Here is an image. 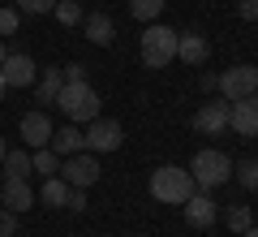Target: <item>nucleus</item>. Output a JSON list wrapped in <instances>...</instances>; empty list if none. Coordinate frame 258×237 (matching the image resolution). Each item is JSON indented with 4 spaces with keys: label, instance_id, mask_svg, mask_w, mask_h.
<instances>
[{
    "label": "nucleus",
    "instance_id": "obj_32",
    "mask_svg": "<svg viewBox=\"0 0 258 237\" xmlns=\"http://www.w3.org/2000/svg\"><path fill=\"white\" fill-rule=\"evenodd\" d=\"M5 95H9V82H5V73H0V104H5Z\"/></svg>",
    "mask_w": 258,
    "mask_h": 237
},
{
    "label": "nucleus",
    "instance_id": "obj_3",
    "mask_svg": "<svg viewBox=\"0 0 258 237\" xmlns=\"http://www.w3.org/2000/svg\"><path fill=\"white\" fill-rule=\"evenodd\" d=\"M189 177H194V185L198 190H220V185H228L232 181V160L224 151H215V147H207V151H198L194 155V164H189Z\"/></svg>",
    "mask_w": 258,
    "mask_h": 237
},
{
    "label": "nucleus",
    "instance_id": "obj_17",
    "mask_svg": "<svg viewBox=\"0 0 258 237\" xmlns=\"http://www.w3.org/2000/svg\"><path fill=\"white\" fill-rule=\"evenodd\" d=\"M69 190H74V185H69V181H64L60 173H56V177H43V190H39L35 199H43V207H64Z\"/></svg>",
    "mask_w": 258,
    "mask_h": 237
},
{
    "label": "nucleus",
    "instance_id": "obj_23",
    "mask_svg": "<svg viewBox=\"0 0 258 237\" xmlns=\"http://www.w3.org/2000/svg\"><path fill=\"white\" fill-rule=\"evenodd\" d=\"M52 13H56V22H60V26H78V22L86 18L78 0H56V9H52Z\"/></svg>",
    "mask_w": 258,
    "mask_h": 237
},
{
    "label": "nucleus",
    "instance_id": "obj_21",
    "mask_svg": "<svg viewBox=\"0 0 258 237\" xmlns=\"http://www.w3.org/2000/svg\"><path fill=\"white\" fill-rule=\"evenodd\" d=\"M30 168L43 173V177H56V173H60V155H56L52 147H39V151L30 155Z\"/></svg>",
    "mask_w": 258,
    "mask_h": 237
},
{
    "label": "nucleus",
    "instance_id": "obj_20",
    "mask_svg": "<svg viewBox=\"0 0 258 237\" xmlns=\"http://www.w3.org/2000/svg\"><path fill=\"white\" fill-rule=\"evenodd\" d=\"M224 224H228L232 233H245V228L254 224V207H249V203H232V207L224 211Z\"/></svg>",
    "mask_w": 258,
    "mask_h": 237
},
{
    "label": "nucleus",
    "instance_id": "obj_24",
    "mask_svg": "<svg viewBox=\"0 0 258 237\" xmlns=\"http://www.w3.org/2000/svg\"><path fill=\"white\" fill-rule=\"evenodd\" d=\"M164 5L168 0H129V13H134L138 22H155L159 13H164Z\"/></svg>",
    "mask_w": 258,
    "mask_h": 237
},
{
    "label": "nucleus",
    "instance_id": "obj_33",
    "mask_svg": "<svg viewBox=\"0 0 258 237\" xmlns=\"http://www.w3.org/2000/svg\"><path fill=\"white\" fill-rule=\"evenodd\" d=\"M241 237H258V224H249V228H245V233H241Z\"/></svg>",
    "mask_w": 258,
    "mask_h": 237
},
{
    "label": "nucleus",
    "instance_id": "obj_9",
    "mask_svg": "<svg viewBox=\"0 0 258 237\" xmlns=\"http://www.w3.org/2000/svg\"><path fill=\"white\" fill-rule=\"evenodd\" d=\"M194 129L203 138H220L224 129H228V100H211L203 104V108L194 112Z\"/></svg>",
    "mask_w": 258,
    "mask_h": 237
},
{
    "label": "nucleus",
    "instance_id": "obj_8",
    "mask_svg": "<svg viewBox=\"0 0 258 237\" xmlns=\"http://www.w3.org/2000/svg\"><path fill=\"white\" fill-rule=\"evenodd\" d=\"M228 129H237L241 138H258V95L228 104Z\"/></svg>",
    "mask_w": 258,
    "mask_h": 237
},
{
    "label": "nucleus",
    "instance_id": "obj_12",
    "mask_svg": "<svg viewBox=\"0 0 258 237\" xmlns=\"http://www.w3.org/2000/svg\"><path fill=\"white\" fill-rule=\"evenodd\" d=\"M181 211H185V220H189L194 228H211L215 224V199L207 190H194L189 199L181 203Z\"/></svg>",
    "mask_w": 258,
    "mask_h": 237
},
{
    "label": "nucleus",
    "instance_id": "obj_15",
    "mask_svg": "<svg viewBox=\"0 0 258 237\" xmlns=\"http://www.w3.org/2000/svg\"><path fill=\"white\" fill-rule=\"evenodd\" d=\"M47 147H52V151L64 160V155H78V151H86V134L74 125V121H69L64 129H56V134H52V143H47Z\"/></svg>",
    "mask_w": 258,
    "mask_h": 237
},
{
    "label": "nucleus",
    "instance_id": "obj_5",
    "mask_svg": "<svg viewBox=\"0 0 258 237\" xmlns=\"http://www.w3.org/2000/svg\"><path fill=\"white\" fill-rule=\"evenodd\" d=\"M220 100H245V95H258V65H232V69L220 73Z\"/></svg>",
    "mask_w": 258,
    "mask_h": 237
},
{
    "label": "nucleus",
    "instance_id": "obj_30",
    "mask_svg": "<svg viewBox=\"0 0 258 237\" xmlns=\"http://www.w3.org/2000/svg\"><path fill=\"white\" fill-rule=\"evenodd\" d=\"M64 207L82 216V211H86V190H69V199H64Z\"/></svg>",
    "mask_w": 258,
    "mask_h": 237
},
{
    "label": "nucleus",
    "instance_id": "obj_11",
    "mask_svg": "<svg viewBox=\"0 0 258 237\" xmlns=\"http://www.w3.org/2000/svg\"><path fill=\"white\" fill-rule=\"evenodd\" d=\"M0 73H5V82H9V86H35L39 65L30 61L26 52H9V56H5V65H0Z\"/></svg>",
    "mask_w": 258,
    "mask_h": 237
},
{
    "label": "nucleus",
    "instance_id": "obj_35",
    "mask_svg": "<svg viewBox=\"0 0 258 237\" xmlns=\"http://www.w3.org/2000/svg\"><path fill=\"white\" fill-rule=\"evenodd\" d=\"M5 151H9V147H5V138H0V164H5Z\"/></svg>",
    "mask_w": 258,
    "mask_h": 237
},
{
    "label": "nucleus",
    "instance_id": "obj_27",
    "mask_svg": "<svg viewBox=\"0 0 258 237\" xmlns=\"http://www.w3.org/2000/svg\"><path fill=\"white\" fill-rule=\"evenodd\" d=\"M18 9L39 18V13H52V9H56V0H18Z\"/></svg>",
    "mask_w": 258,
    "mask_h": 237
},
{
    "label": "nucleus",
    "instance_id": "obj_18",
    "mask_svg": "<svg viewBox=\"0 0 258 237\" xmlns=\"http://www.w3.org/2000/svg\"><path fill=\"white\" fill-rule=\"evenodd\" d=\"M60 86H64V69H43V82L35 86V100L43 104H56V95H60Z\"/></svg>",
    "mask_w": 258,
    "mask_h": 237
},
{
    "label": "nucleus",
    "instance_id": "obj_16",
    "mask_svg": "<svg viewBox=\"0 0 258 237\" xmlns=\"http://www.w3.org/2000/svg\"><path fill=\"white\" fill-rule=\"evenodd\" d=\"M82 35L91 39L95 48H108L112 39H116V26H112L108 13H91V18H82Z\"/></svg>",
    "mask_w": 258,
    "mask_h": 237
},
{
    "label": "nucleus",
    "instance_id": "obj_31",
    "mask_svg": "<svg viewBox=\"0 0 258 237\" xmlns=\"http://www.w3.org/2000/svg\"><path fill=\"white\" fill-rule=\"evenodd\" d=\"M198 86H203V91H215V86H220V78H215V73H203V78H198Z\"/></svg>",
    "mask_w": 258,
    "mask_h": 237
},
{
    "label": "nucleus",
    "instance_id": "obj_22",
    "mask_svg": "<svg viewBox=\"0 0 258 237\" xmlns=\"http://www.w3.org/2000/svg\"><path fill=\"white\" fill-rule=\"evenodd\" d=\"M232 181H241L249 194H258V160H241V164H232Z\"/></svg>",
    "mask_w": 258,
    "mask_h": 237
},
{
    "label": "nucleus",
    "instance_id": "obj_2",
    "mask_svg": "<svg viewBox=\"0 0 258 237\" xmlns=\"http://www.w3.org/2000/svg\"><path fill=\"white\" fill-rule=\"evenodd\" d=\"M56 108L74 121V125H91L99 117V91L91 82H64L60 95H56Z\"/></svg>",
    "mask_w": 258,
    "mask_h": 237
},
{
    "label": "nucleus",
    "instance_id": "obj_19",
    "mask_svg": "<svg viewBox=\"0 0 258 237\" xmlns=\"http://www.w3.org/2000/svg\"><path fill=\"white\" fill-rule=\"evenodd\" d=\"M5 177H22V181H30V173H35V168H30V151H5Z\"/></svg>",
    "mask_w": 258,
    "mask_h": 237
},
{
    "label": "nucleus",
    "instance_id": "obj_29",
    "mask_svg": "<svg viewBox=\"0 0 258 237\" xmlns=\"http://www.w3.org/2000/svg\"><path fill=\"white\" fill-rule=\"evenodd\" d=\"M237 13L241 22H258V0H237Z\"/></svg>",
    "mask_w": 258,
    "mask_h": 237
},
{
    "label": "nucleus",
    "instance_id": "obj_14",
    "mask_svg": "<svg viewBox=\"0 0 258 237\" xmlns=\"http://www.w3.org/2000/svg\"><path fill=\"white\" fill-rule=\"evenodd\" d=\"M176 56H181L185 65H207L211 43H207V35H198V30H185V35H176Z\"/></svg>",
    "mask_w": 258,
    "mask_h": 237
},
{
    "label": "nucleus",
    "instance_id": "obj_1",
    "mask_svg": "<svg viewBox=\"0 0 258 237\" xmlns=\"http://www.w3.org/2000/svg\"><path fill=\"white\" fill-rule=\"evenodd\" d=\"M194 190H198V185H194L189 168H181V164H164V168H155V173H151V199H155V203L181 207Z\"/></svg>",
    "mask_w": 258,
    "mask_h": 237
},
{
    "label": "nucleus",
    "instance_id": "obj_28",
    "mask_svg": "<svg viewBox=\"0 0 258 237\" xmlns=\"http://www.w3.org/2000/svg\"><path fill=\"white\" fill-rule=\"evenodd\" d=\"M60 69H64V82H86V73H91V65L74 61V65H60Z\"/></svg>",
    "mask_w": 258,
    "mask_h": 237
},
{
    "label": "nucleus",
    "instance_id": "obj_26",
    "mask_svg": "<svg viewBox=\"0 0 258 237\" xmlns=\"http://www.w3.org/2000/svg\"><path fill=\"white\" fill-rule=\"evenodd\" d=\"M0 237H18V211L0 207Z\"/></svg>",
    "mask_w": 258,
    "mask_h": 237
},
{
    "label": "nucleus",
    "instance_id": "obj_10",
    "mask_svg": "<svg viewBox=\"0 0 258 237\" xmlns=\"http://www.w3.org/2000/svg\"><path fill=\"white\" fill-rule=\"evenodd\" d=\"M18 134H22V143H26V147H35V151H39V147H47V143H52L56 125L47 121V112H43V108H35V112H26V117H22Z\"/></svg>",
    "mask_w": 258,
    "mask_h": 237
},
{
    "label": "nucleus",
    "instance_id": "obj_7",
    "mask_svg": "<svg viewBox=\"0 0 258 237\" xmlns=\"http://www.w3.org/2000/svg\"><path fill=\"white\" fill-rule=\"evenodd\" d=\"M82 134H86V151H120V143H125L120 121H108V117H95Z\"/></svg>",
    "mask_w": 258,
    "mask_h": 237
},
{
    "label": "nucleus",
    "instance_id": "obj_25",
    "mask_svg": "<svg viewBox=\"0 0 258 237\" xmlns=\"http://www.w3.org/2000/svg\"><path fill=\"white\" fill-rule=\"evenodd\" d=\"M22 22V9H13V5H0V35H13Z\"/></svg>",
    "mask_w": 258,
    "mask_h": 237
},
{
    "label": "nucleus",
    "instance_id": "obj_13",
    "mask_svg": "<svg viewBox=\"0 0 258 237\" xmlns=\"http://www.w3.org/2000/svg\"><path fill=\"white\" fill-rule=\"evenodd\" d=\"M0 207H9V211H26L35 207V190H30V181H22V177H5V185H0Z\"/></svg>",
    "mask_w": 258,
    "mask_h": 237
},
{
    "label": "nucleus",
    "instance_id": "obj_6",
    "mask_svg": "<svg viewBox=\"0 0 258 237\" xmlns=\"http://www.w3.org/2000/svg\"><path fill=\"white\" fill-rule=\"evenodd\" d=\"M60 177L74 185V190H91L103 173H99V160H95L91 151H78V155H64L60 160Z\"/></svg>",
    "mask_w": 258,
    "mask_h": 237
},
{
    "label": "nucleus",
    "instance_id": "obj_4",
    "mask_svg": "<svg viewBox=\"0 0 258 237\" xmlns=\"http://www.w3.org/2000/svg\"><path fill=\"white\" fill-rule=\"evenodd\" d=\"M176 35H181V30L151 22V26L142 30V65H147V69H164V65H172L176 61Z\"/></svg>",
    "mask_w": 258,
    "mask_h": 237
},
{
    "label": "nucleus",
    "instance_id": "obj_34",
    "mask_svg": "<svg viewBox=\"0 0 258 237\" xmlns=\"http://www.w3.org/2000/svg\"><path fill=\"white\" fill-rule=\"evenodd\" d=\"M5 56H9V48H5V39H0V65H5Z\"/></svg>",
    "mask_w": 258,
    "mask_h": 237
}]
</instances>
